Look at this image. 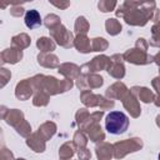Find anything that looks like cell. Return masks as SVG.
I'll list each match as a JSON object with an SVG mask.
<instances>
[{"instance_id":"obj_1","label":"cell","mask_w":160,"mask_h":160,"mask_svg":"<svg viewBox=\"0 0 160 160\" xmlns=\"http://www.w3.org/2000/svg\"><path fill=\"white\" fill-rule=\"evenodd\" d=\"M129 126V118L121 111H111L106 115L105 128L106 131L114 135H119L126 131Z\"/></svg>"},{"instance_id":"obj_2","label":"cell","mask_w":160,"mask_h":160,"mask_svg":"<svg viewBox=\"0 0 160 160\" xmlns=\"http://www.w3.org/2000/svg\"><path fill=\"white\" fill-rule=\"evenodd\" d=\"M25 25L30 29H34V28L41 25V18L36 10H29L25 14Z\"/></svg>"},{"instance_id":"obj_3","label":"cell","mask_w":160,"mask_h":160,"mask_svg":"<svg viewBox=\"0 0 160 160\" xmlns=\"http://www.w3.org/2000/svg\"><path fill=\"white\" fill-rule=\"evenodd\" d=\"M159 160H160V154H159Z\"/></svg>"}]
</instances>
